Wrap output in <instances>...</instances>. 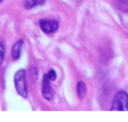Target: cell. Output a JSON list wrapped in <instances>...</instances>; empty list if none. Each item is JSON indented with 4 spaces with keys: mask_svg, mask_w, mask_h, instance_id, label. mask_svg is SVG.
Instances as JSON below:
<instances>
[{
    "mask_svg": "<svg viewBox=\"0 0 128 122\" xmlns=\"http://www.w3.org/2000/svg\"><path fill=\"white\" fill-rule=\"evenodd\" d=\"M14 83L18 95L21 96L24 98H26L28 96V92H27L26 82L25 69H20L17 71L14 76Z\"/></svg>",
    "mask_w": 128,
    "mask_h": 122,
    "instance_id": "cell-1",
    "label": "cell"
},
{
    "mask_svg": "<svg viewBox=\"0 0 128 122\" xmlns=\"http://www.w3.org/2000/svg\"><path fill=\"white\" fill-rule=\"evenodd\" d=\"M112 111H128V94L126 91H118L112 101Z\"/></svg>",
    "mask_w": 128,
    "mask_h": 122,
    "instance_id": "cell-2",
    "label": "cell"
},
{
    "mask_svg": "<svg viewBox=\"0 0 128 122\" xmlns=\"http://www.w3.org/2000/svg\"><path fill=\"white\" fill-rule=\"evenodd\" d=\"M50 79L48 78V75L45 74L42 78V84H41V93L45 99L50 101L54 98V90L51 87L50 84Z\"/></svg>",
    "mask_w": 128,
    "mask_h": 122,
    "instance_id": "cell-3",
    "label": "cell"
},
{
    "mask_svg": "<svg viewBox=\"0 0 128 122\" xmlns=\"http://www.w3.org/2000/svg\"><path fill=\"white\" fill-rule=\"evenodd\" d=\"M40 27L45 34H54L59 28V23L54 20H41L40 21Z\"/></svg>",
    "mask_w": 128,
    "mask_h": 122,
    "instance_id": "cell-4",
    "label": "cell"
},
{
    "mask_svg": "<svg viewBox=\"0 0 128 122\" xmlns=\"http://www.w3.org/2000/svg\"><path fill=\"white\" fill-rule=\"evenodd\" d=\"M23 43H24L23 40H20L12 47V57L13 60L20 59V55H21V50H22V47H23Z\"/></svg>",
    "mask_w": 128,
    "mask_h": 122,
    "instance_id": "cell-5",
    "label": "cell"
},
{
    "mask_svg": "<svg viewBox=\"0 0 128 122\" xmlns=\"http://www.w3.org/2000/svg\"><path fill=\"white\" fill-rule=\"evenodd\" d=\"M45 3H46V0H25L24 1V7L29 10L36 7V6L45 5Z\"/></svg>",
    "mask_w": 128,
    "mask_h": 122,
    "instance_id": "cell-6",
    "label": "cell"
},
{
    "mask_svg": "<svg viewBox=\"0 0 128 122\" xmlns=\"http://www.w3.org/2000/svg\"><path fill=\"white\" fill-rule=\"evenodd\" d=\"M76 91H77V96L80 99H82L86 95L87 92V87H86L85 83L84 82H79L77 83L76 86Z\"/></svg>",
    "mask_w": 128,
    "mask_h": 122,
    "instance_id": "cell-7",
    "label": "cell"
},
{
    "mask_svg": "<svg viewBox=\"0 0 128 122\" xmlns=\"http://www.w3.org/2000/svg\"><path fill=\"white\" fill-rule=\"evenodd\" d=\"M4 54H6V48H4V44L0 42V65L2 64L3 61H4Z\"/></svg>",
    "mask_w": 128,
    "mask_h": 122,
    "instance_id": "cell-8",
    "label": "cell"
},
{
    "mask_svg": "<svg viewBox=\"0 0 128 122\" xmlns=\"http://www.w3.org/2000/svg\"><path fill=\"white\" fill-rule=\"evenodd\" d=\"M46 75H48V76L50 79V81H54V80L56 79V76H57L56 72H55L54 69H50V70L46 73Z\"/></svg>",
    "mask_w": 128,
    "mask_h": 122,
    "instance_id": "cell-9",
    "label": "cell"
},
{
    "mask_svg": "<svg viewBox=\"0 0 128 122\" xmlns=\"http://www.w3.org/2000/svg\"><path fill=\"white\" fill-rule=\"evenodd\" d=\"M2 1H3V0H0V3H1V2H2Z\"/></svg>",
    "mask_w": 128,
    "mask_h": 122,
    "instance_id": "cell-10",
    "label": "cell"
}]
</instances>
